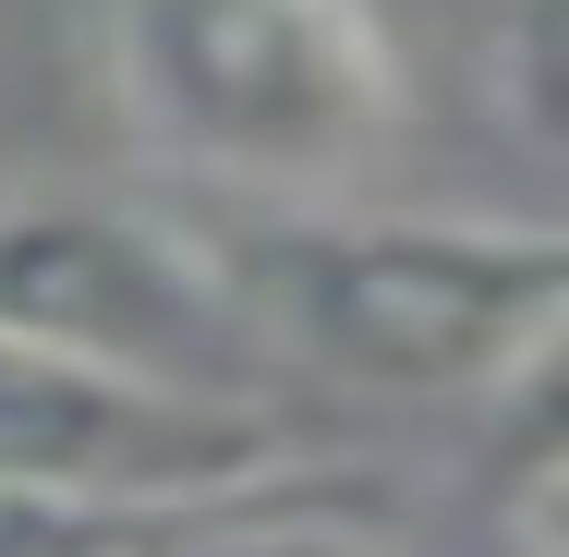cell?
<instances>
[{"instance_id":"6da1fadb","label":"cell","mask_w":569,"mask_h":557,"mask_svg":"<svg viewBox=\"0 0 569 557\" xmlns=\"http://www.w3.org/2000/svg\"><path fill=\"white\" fill-rule=\"evenodd\" d=\"M230 304L267 376H328L376 400L521 388L569 328V242L546 219H412V207H267L219 230Z\"/></svg>"},{"instance_id":"7a4b0ae2","label":"cell","mask_w":569,"mask_h":557,"mask_svg":"<svg viewBox=\"0 0 569 557\" xmlns=\"http://www.w3.org/2000/svg\"><path fill=\"white\" fill-rule=\"evenodd\" d=\"M133 146L207 195L328 207L400 133V61L363 0H110Z\"/></svg>"},{"instance_id":"3957f363","label":"cell","mask_w":569,"mask_h":557,"mask_svg":"<svg viewBox=\"0 0 569 557\" xmlns=\"http://www.w3.org/2000/svg\"><path fill=\"white\" fill-rule=\"evenodd\" d=\"M291 460L316 448L267 388H194V376H133V364L0 339V497L170 521V509L291 485Z\"/></svg>"},{"instance_id":"277c9868","label":"cell","mask_w":569,"mask_h":557,"mask_svg":"<svg viewBox=\"0 0 569 557\" xmlns=\"http://www.w3.org/2000/svg\"><path fill=\"white\" fill-rule=\"evenodd\" d=\"M0 339L133 364V376H194V388L267 376L230 304L219 230L146 195H0Z\"/></svg>"},{"instance_id":"5b68a950","label":"cell","mask_w":569,"mask_h":557,"mask_svg":"<svg viewBox=\"0 0 569 557\" xmlns=\"http://www.w3.org/2000/svg\"><path fill=\"white\" fill-rule=\"evenodd\" d=\"M121 557H400V546L363 521H328V509H279V485H267V497H219V509H170Z\"/></svg>"},{"instance_id":"8992f818","label":"cell","mask_w":569,"mask_h":557,"mask_svg":"<svg viewBox=\"0 0 569 557\" xmlns=\"http://www.w3.org/2000/svg\"><path fill=\"white\" fill-rule=\"evenodd\" d=\"M546 24H558V0H509V24H497V110L521 121V146H558V49H546Z\"/></svg>"},{"instance_id":"52a82bcc","label":"cell","mask_w":569,"mask_h":557,"mask_svg":"<svg viewBox=\"0 0 569 557\" xmlns=\"http://www.w3.org/2000/svg\"><path fill=\"white\" fill-rule=\"evenodd\" d=\"M146 521L110 509H49V497H0V557H121Z\"/></svg>"}]
</instances>
